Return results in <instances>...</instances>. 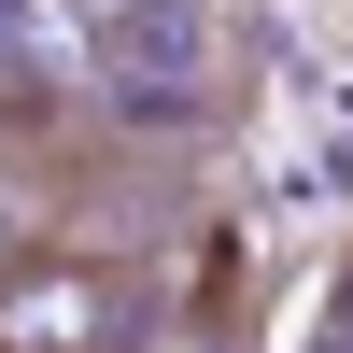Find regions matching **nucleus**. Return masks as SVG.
<instances>
[{"label":"nucleus","instance_id":"obj_1","mask_svg":"<svg viewBox=\"0 0 353 353\" xmlns=\"http://www.w3.org/2000/svg\"><path fill=\"white\" fill-rule=\"evenodd\" d=\"M85 57H99V113L113 128H212L226 85H212V28H198V0H71Z\"/></svg>","mask_w":353,"mask_h":353},{"label":"nucleus","instance_id":"obj_2","mask_svg":"<svg viewBox=\"0 0 353 353\" xmlns=\"http://www.w3.org/2000/svg\"><path fill=\"white\" fill-rule=\"evenodd\" d=\"M141 339H156V283H141L128 254L43 241L0 283V353H141Z\"/></svg>","mask_w":353,"mask_h":353},{"label":"nucleus","instance_id":"obj_3","mask_svg":"<svg viewBox=\"0 0 353 353\" xmlns=\"http://www.w3.org/2000/svg\"><path fill=\"white\" fill-rule=\"evenodd\" d=\"M28 254H43V198H28V184H14V170H0V283H14V269H28Z\"/></svg>","mask_w":353,"mask_h":353}]
</instances>
